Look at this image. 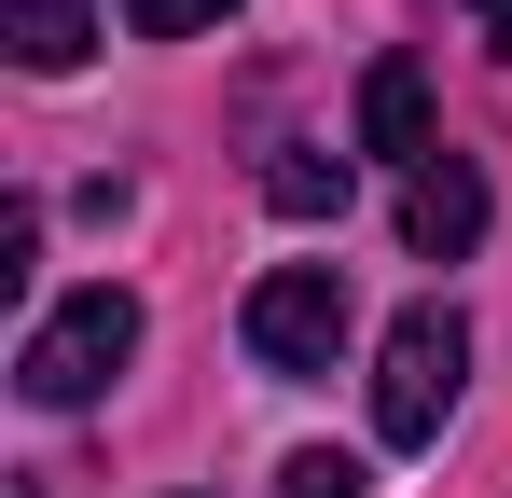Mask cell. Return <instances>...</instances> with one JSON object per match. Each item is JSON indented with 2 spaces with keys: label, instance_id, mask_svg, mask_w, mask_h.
<instances>
[{
  "label": "cell",
  "instance_id": "ba28073f",
  "mask_svg": "<svg viewBox=\"0 0 512 498\" xmlns=\"http://www.w3.org/2000/svg\"><path fill=\"white\" fill-rule=\"evenodd\" d=\"M222 14H236V0H125L139 42H194V28H222Z\"/></svg>",
  "mask_w": 512,
  "mask_h": 498
},
{
  "label": "cell",
  "instance_id": "8992f818",
  "mask_svg": "<svg viewBox=\"0 0 512 498\" xmlns=\"http://www.w3.org/2000/svg\"><path fill=\"white\" fill-rule=\"evenodd\" d=\"M0 42H14V70H84L97 56V0H0Z\"/></svg>",
  "mask_w": 512,
  "mask_h": 498
},
{
  "label": "cell",
  "instance_id": "52a82bcc",
  "mask_svg": "<svg viewBox=\"0 0 512 498\" xmlns=\"http://www.w3.org/2000/svg\"><path fill=\"white\" fill-rule=\"evenodd\" d=\"M263 208H277V222H333L346 208V153H277L263 166Z\"/></svg>",
  "mask_w": 512,
  "mask_h": 498
},
{
  "label": "cell",
  "instance_id": "5b68a950",
  "mask_svg": "<svg viewBox=\"0 0 512 498\" xmlns=\"http://www.w3.org/2000/svg\"><path fill=\"white\" fill-rule=\"evenodd\" d=\"M360 153H388L402 180L443 153V139H429V70L416 56H374V83H360Z\"/></svg>",
  "mask_w": 512,
  "mask_h": 498
},
{
  "label": "cell",
  "instance_id": "3957f363",
  "mask_svg": "<svg viewBox=\"0 0 512 498\" xmlns=\"http://www.w3.org/2000/svg\"><path fill=\"white\" fill-rule=\"evenodd\" d=\"M236 332H250L263 374H333V360H346V277H333V263H277Z\"/></svg>",
  "mask_w": 512,
  "mask_h": 498
},
{
  "label": "cell",
  "instance_id": "30bf717a",
  "mask_svg": "<svg viewBox=\"0 0 512 498\" xmlns=\"http://www.w3.org/2000/svg\"><path fill=\"white\" fill-rule=\"evenodd\" d=\"M471 14H485V42H499V56H512V0H471Z\"/></svg>",
  "mask_w": 512,
  "mask_h": 498
},
{
  "label": "cell",
  "instance_id": "6da1fadb",
  "mask_svg": "<svg viewBox=\"0 0 512 498\" xmlns=\"http://www.w3.org/2000/svg\"><path fill=\"white\" fill-rule=\"evenodd\" d=\"M125 360H139V291H111V277H97V291H70L56 319L14 346V388H28L42 415H84Z\"/></svg>",
  "mask_w": 512,
  "mask_h": 498
},
{
  "label": "cell",
  "instance_id": "277c9868",
  "mask_svg": "<svg viewBox=\"0 0 512 498\" xmlns=\"http://www.w3.org/2000/svg\"><path fill=\"white\" fill-rule=\"evenodd\" d=\"M471 236H485V166H471V153H429L416 180H402V249H416V263H457Z\"/></svg>",
  "mask_w": 512,
  "mask_h": 498
},
{
  "label": "cell",
  "instance_id": "8fae6325",
  "mask_svg": "<svg viewBox=\"0 0 512 498\" xmlns=\"http://www.w3.org/2000/svg\"><path fill=\"white\" fill-rule=\"evenodd\" d=\"M14 498H42V485H14Z\"/></svg>",
  "mask_w": 512,
  "mask_h": 498
},
{
  "label": "cell",
  "instance_id": "7a4b0ae2",
  "mask_svg": "<svg viewBox=\"0 0 512 498\" xmlns=\"http://www.w3.org/2000/svg\"><path fill=\"white\" fill-rule=\"evenodd\" d=\"M457 374H471V319L457 305H402L388 319V360H374V429L388 443H429L457 415Z\"/></svg>",
  "mask_w": 512,
  "mask_h": 498
},
{
  "label": "cell",
  "instance_id": "9c48e42d",
  "mask_svg": "<svg viewBox=\"0 0 512 498\" xmlns=\"http://www.w3.org/2000/svg\"><path fill=\"white\" fill-rule=\"evenodd\" d=\"M277 498H360V457H333V443H305V457L277 471Z\"/></svg>",
  "mask_w": 512,
  "mask_h": 498
}]
</instances>
